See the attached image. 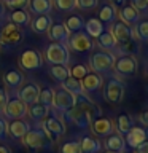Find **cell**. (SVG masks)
I'll list each match as a JSON object with an SVG mask.
<instances>
[{"label": "cell", "mask_w": 148, "mask_h": 153, "mask_svg": "<svg viewBox=\"0 0 148 153\" xmlns=\"http://www.w3.org/2000/svg\"><path fill=\"white\" fill-rule=\"evenodd\" d=\"M24 40V32L21 27L10 22H2L0 24V48L5 50H13L18 45H21Z\"/></svg>", "instance_id": "1"}, {"label": "cell", "mask_w": 148, "mask_h": 153, "mask_svg": "<svg viewBox=\"0 0 148 153\" xmlns=\"http://www.w3.org/2000/svg\"><path fill=\"white\" fill-rule=\"evenodd\" d=\"M45 59L51 65L62 64L67 65L70 61V51L67 43H59V42H51L45 50Z\"/></svg>", "instance_id": "2"}, {"label": "cell", "mask_w": 148, "mask_h": 153, "mask_svg": "<svg viewBox=\"0 0 148 153\" xmlns=\"http://www.w3.org/2000/svg\"><path fill=\"white\" fill-rule=\"evenodd\" d=\"M115 56L110 51H94L89 56V65L95 74H108L113 70Z\"/></svg>", "instance_id": "3"}, {"label": "cell", "mask_w": 148, "mask_h": 153, "mask_svg": "<svg viewBox=\"0 0 148 153\" xmlns=\"http://www.w3.org/2000/svg\"><path fill=\"white\" fill-rule=\"evenodd\" d=\"M27 108H29V105L16 93H13V94H8L3 115L8 120H21L24 117H27Z\"/></svg>", "instance_id": "4"}, {"label": "cell", "mask_w": 148, "mask_h": 153, "mask_svg": "<svg viewBox=\"0 0 148 153\" xmlns=\"http://www.w3.org/2000/svg\"><path fill=\"white\" fill-rule=\"evenodd\" d=\"M51 142V137L46 134V131L43 128H29L27 132L22 136V143L27 148L37 150V148L48 147V143Z\"/></svg>", "instance_id": "5"}, {"label": "cell", "mask_w": 148, "mask_h": 153, "mask_svg": "<svg viewBox=\"0 0 148 153\" xmlns=\"http://www.w3.org/2000/svg\"><path fill=\"white\" fill-rule=\"evenodd\" d=\"M124 89H126V86L121 80L112 78L107 80V83H105V88H104V97L105 100H108L110 104H119L124 97Z\"/></svg>", "instance_id": "6"}, {"label": "cell", "mask_w": 148, "mask_h": 153, "mask_svg": "<svg viewBox=\"0 0 148 153\" xmlns=\"http://www.w3.org/2000/svg\"><path fill=\"white\" fill-rule=\"evenodd\" d=\"M75 107V96L69 93L67 89L61 88L54 89V97H53V108L57 110V112H69Z\"/></svg>", "instance_id": "7"}, {"label": "cell", "mask_w": 148, "mask_h": 153, "mask_svg": "<svg viewBox=\"0 0 148 153\" xmlns=\"http://www.w3.org/2000/svg\"><path fill=\"white\" fill-rule=\"evenodd\" d=\"M113 69L121 76H132L137 72V59L132 54H121L115 57Z\"/></svg>", "instance_id": "8"}, {"label": "cell", "mask_w": 148, "mask_h": 153, "mask_svg": "<svg viewBox=\"0 0 148 153\" xmlns=\"http://www.w3.org/2000/svg\"><path fill=\"white\" fill-rule=\"evenodd\" d=\"M69 45H70L72 50L76 51V53H88V51L92 50L94 43H92V38H91L84 30H80V32L70 33Z\"/></svg>", "instance_id": "9"}, {"label": "cell", "mask_w": 148, "mask_h": 153, "mask_svg": "<svg viewBox=\"0 0 148 153\" xmlns=\"http://www.w3.org/2000/svg\"><path fill=\"white\" fill-rule=\"evenodd\" d=\"M19 64L26 70H37L43 65V56L38 50L29 48V50L22 51L19 56Z\"/></svg>", "instance_id": "10"}, {"label": "cell", "mask_w": 148, "mask_h": 153, "mask_svg": "<svg viewBox=\"0 0 148 153\" xmlns=\"http://www.w3.org/2000/svg\"><path fill=\"white\" fill-rule=\"evenodd\" d=\"M41 128L45 129L46 134L51 139H59L65 134V124L59 117H56V115H48V117L41 121Z\"/></svg>", "instance_id": "11"}, {"label": "cell", "mask_w": 148, "mask_h": 153, "mask_svg": "<svg viewBox=\"0 0 148 153\" xmlns=\"http://www.w3.org/2000/svg\"><path fill=\"white\" fill-rule=\"evenodd\" d=\"M110 32H112V35L115 37V40H116L118 46H123V45H127V43H131L134 40V32L132 29L129 27V24L123 22V21H115L112 29H110Z\"/></svg>", "instance_id": "12"}, {"label": "cell", "mask_w": 148, "mask_h": 153, "mask_svg": "<svg viewBox=\"0 0 148 153\" xmlns=\"http://www.w3.org/2000/svg\"><path fill=\"white\" fill-rule=\"evenodd\" d=\"M91 129H92V132L95 134V136L99 137H107L110 136V134L113 132V121L107 117H97L95 120H92L91 121Z\"/></svg>", "instance_id": "13"}, {"label": "cell", "mask_w": 148, "mask_h": 153, "mask_svg": "<svg viewBox=\"0 0 148 153\" xmlns=\"http://www.w3.org/2000/svg\"><path fill=\"white\" fill-rule=\"evenodd\" d=\"M46 33H48V37L51 38V42L67 43L70 38V32H69V29L65 27L64 22H53Z\"/></svg>", "instance_id": "14"}, {"label": "cell", "mask_w": 148, "mask_h": 153, "mask_svg": "<svg viewBox=\"0 0 148 153\" xmlns=\"http://www.w3.org/2000/svg\"><path fill=\"white\" fill-rule=\"evenodd\" d=\"M38 94H40V86H38L37 83H33V81H30V83L24 85L21 89H19L18 96L21 97L24 102H26L27 105L30 104H35L38 100Z\"/></svg>", "instance_id": "15"}, {"label": "cell", "mask_w": 148, "mask_h": 153, "mask_svg": "<svg viewBox=\"0 0 148 153\" xmlns=\"http://www.w3.org/2000/svg\"><path fill=\"white\" fill-rule=\"evenodd\" d=\"M102 85H104L102 76H100V74H95V72H88L81 78V86H83L84 93H95L97 89H100Z\"/></svg>", "instance_id": "16"}, {"label": "cell", "mask_w": 148, "mask_h": 153, "mask_svg": "<svg viewBox=\"0 0 148 153\" xmlns=\"http://www.w3.org/2000/svg\"><path fill=\"white\" fill-rule=\"evenodd\" d=\"M104 147H105V150L116 152V153H123L124 150H126V140H124V137L121 136V134L112 132L110 136L105 137Z\"/></svg>", "instance_id": "17"}, {"label": "cell", "mask_w": 148, "mask_h": 153, "mask_svg": "<svg viewBox=\"0 0 148 153\" xmlns=\"http://www.w3.org/2000/svg\"><path fill=\"white\" fill-rule=\"evenodd\" d=\"M3 83L10 89L21 88L22 83H24V74L18 69H10L8 72H5V75H3Z\"/></svg>", "instance_id": "18"}, {"label": "cell", "mask_w": 148, "mask_h": 153, "mask_svg": "<svg viewBox=\"0 0 148 153\" xmlns=\"http://www.w3.org/2000/svg\"><path fill=\"white\" fill-rule=\"evenodd\" d=\"M118 18V10L110 2H105L99 8V19L102 24H113Z\"/></svg>", "instance_id": "19"}, {"label": "cell", "mask_w": 148, "mask_h": 153, "mask_svg": "<svg viewBox=\"0 0 148 153\" xmlns=\"http://www.w3.org/2000/svg\"><path fill=\"white\" fill-rule=\"evenodd\" d=\"M51 24L53 19L50 14H35V18L30 21V29L35 33H46Z\"/></svg>", "instance_id": "20"}, {"label": "cell", "mask_w": 148, "mask_h": 153, "mask_svg": "<svg viewBox=\"0 0 148 153\" xmlns=\"http://www.w3.org/2000/svg\"><path fill=\"white\" fill-rule=\"evenodd\" d=\"M126 143L131 148H137L143 140H147V136H145V129H142V128H135V126H132L131 129H129V132L126 134Z\"/></svg>", "instance_id": "21"}, {"label": "cell", "mask_w": 148, "mask_h": 153, "mask_svg": "<svg viewBox=\"0 0 148 153\" xmlns=\"http://www.w3.org/2000/svg\"><path fill=\"white\" fill-rule=\"evenodd\" d=\"M54 3L53 0H30L29 2V10L33 14H50Z\"/></svg>", "instance_id": "22"}, {"label": "cell", "mask_w": 148, "mask_h": 153, "mask_svg": "<svg viewBox=\"0 0 148 153\" xmlns=\"http://www.w3.org/2000/svg\"><path fill=\"white\" fill-rule=\"evenodd\" d=\"M118 16L121 18V21L126 22V24H135L138 19H140V13H138L137 10L132 7V5H127L126 3L123 8H119Z\"/></svg>", "instance_id": "23"}, {"label": "cell", "mask_w": 148, "mask_h": 153, "mask_svg": "<svg viewBox=\"0 0 148 153\" xmlns=\"http://www.w3.org/2000/svg\"><path fill=\"white\" fill-rule=\"evenodd\" d=\"M27 115L30 117L32 120L35 121H43L48 115H50V108L46 105H43L40 102H35V104H30L27 108Z\"/></svg>", "instance_id": "24"}, {"label": "cell", "mask_w": 148, "mask_h": 153, "mask_svg": "<svg viewBox=\"0 0 148 153\" xmlns=\"http://www.w3.org/2000/svg\"><path fill=\"white\" fill-rule=\"evenodd\" d=\"M29 124L24 120H11V123H8V134L14 139H22V136L27 132Z\"/></svg>", "instance_id": "25"}, {"label": "cell", "mask_w": 148, "mask_h": 153, "mask_svg": "<svg viewBox=\"0 0 148 153\" xmlns=\"http://www.w3.org/2000/svg\"><path fill=\"white\" fill-rule=\"evenodd\" d=\"M84 32L91 38H97L104 32V24L100 22L99 18H89L88 21H84Z\"/></svg>", "instance_id": "26"}, {"label": "cell", "mask_w": 148, "mask_h": 153, "mask_svg": "<svg viewBox=\"0 0 148 153\" xmlns=\"http://www.w3.org/2000/svg\"><path fill=\"white\" fill-rule=\"evenodd\" d=\"M97 43H99V46L105 51H115L116 46H118L116 40H115V37L112 35L110 30H104L102 33H100V35L97 37Z\"/></svg>", "instance_id": "27"}, {"label": "cell", "mask_w": 148, "mask_h": 153, "mask_svg": "<svg viewBox=\"0 0 148 153\" xmlns=\"http://www.w3.org/2000/svg\"><path fill=\"white\" fill-rule=\"evenodd\" d=\"M80 147H81V153H99L102 145H100L97 139L91 136H84L80 142Z\"/></svg>", "instance_id": "28"}, {"label": "cell", "mask_w": 148, "mask_h": 153, "mask_svg": "<svg viewBox=\"0 0 148 153\" xmlns=\"http://www.w3.org/2000/svg\"><path fill=\"white\" fill-rule=\"evenodd\" d=\"M10 21L19 27L27 26V24H30V14L26 10H13L10 13Z\"/></svg>", "instance_id": "29"}, {"label": "cell", "mask_w": 148, "mask_h": 153, "mask_svg": "<svg viewBox=\"0 0 148 153\" xmlns=\"http://www.w3.org/2000/svg\"><path fill=\"white\" fill-rule=\"evenodd\" d=\"M61 86L64 89H67L69 93H72L73 96L84 94V89H83V86H81V80H76V78H73V76H69L65 81H62Z\"/></svg>", "instance_id": "30"}, {"label": "cell", "mask_w": 148, "mask_h": 153, "mask_svg": "<svg viewBox=\"0 0 148 153\" xmlns=\"http://www.w3.org/2000/svg\"><path fill=\"white\" fill-rule=\"evenodd\" d=\"M115 126H116L118 132L121 134V136H126V134L129 132V129L134 126V121H132L131 115L121 113V115H119V117L116 118V123H115Z\"/></svg>", "instance_id": "31"}, {"label": "cell", "mask_w": 148, "mask_h": 153, "mask_svg": "<svg viewBox=\"0 0 148 153\" xmlns=\"http://www.w3.org/2000/svg\"><path fill=\"white\" fill-rule=\"evenodd\" d=\"M50 74H51V76H53L56 81L62 83V81H65V80L70 76V70H69V67H67V65L56 64V65H51V67H50Z\"/></svg>", "instance_id": "32"}, {"label": "cell", "mask_w": 148, "mask_h": 153, "mask_svg": "<svg viewBox=\"0 0 148 153\" xmlns=\"http://www.w3.org/2000/svg\"><path fill=\"white\" fill-rule=\"evenodd\" d=\"M65 27L69 29V32L70 33H73V32H80V30H83L84 29V19L80 16V14H72V16H69L65 19Z\"/></svg>", "instance_id": "33"}, {"label": "cell", "mask_w": 148, "mask_h": 153, "mask_svg": "<svg viewBox=\"0 0 148 153\" xmlns=\"http://www.w3.org/2000/svg\"><path fill=\"white\" fill-rule=\"evenodd\" d=\"M53 97H54V89L50 88V86H45V88H40V94H38V100L43 105H46L48 108L53 107Z\"/></svg>", "instance_id": "34"}, {"label": "cell", "mask_w": 148, "mask_h": 153, "mask_svg": "<svg viewBox=\"0 0 148 153\" xmlns=\"http://www.w3.org/2000/svg\"><path fill=\"white\" fill-rule=\"evenodd\" d=\"M135 35L142 42H148V18L138 19L135 22Z\"/></svg>", "instance_id": "35"}, {"label": "cell", "mask_w": 148, "mask_h": 153, "mask_svg": "<svg viewBox=\"0 0 148 153\" xmlns=\"http://www.w3.org/2000/svg\"><path fill=\"white\" fill-rule=\"evenodd\" d=\"M69 70H70V76H73L76 80H81L89 72V69L84 64H75V65L69 67Z\"/></svg>", "instance_id": "36"}, {"label": "cell", "mask_w": 148, "mask_h": 153, "mask_svg": "<svg viewBox=\"0 0 148 153\" xmlns=\"http://www.w3.org/2000/svg\"><path fill=\"white\" fill-rule=\"evenodd\" d=\"M61 153H81V147L78 140H69L61 145Z\"/></svg>", "instance_id": "37"}, {"label": "cell", "mask_w": 148, "mask_h": 153, "mask_svg": "<svg viewBox=\"0 0 148 153\" xmlns=\"http://www.w3.org/2000/svg\"><path fill=\"white\" fill-rule=\"evenodd\" d=\"M53 3L61 11H73L76 8V0H54Z\"/></svg>", "instance_id": "38"}, {"label": "cell", "mask_w": 148, "mask_h": 153, "mask_svg": "<svg viewBox=\"0 0 148 153\" xmlns=\"http://www.w3.org/2000/svg\"><path fill=\"white\" fill-rule=\"evenodd\" d=\"M30 0H5V5L11 10H26Z\"/></svg>", "instance_id": "39"}, {"label": "cell", "mask_w": 148, "mask_h": 153, "mask_svg": "<svg viewBox=\"0 0 148 153\" xmlns=\"http://www.w3.org/2000/svg\"><path fill=\"white\" fill-rule=\"evenodd\" d=\"M99 5V0H76V8L80 10H94Z\"/></svg>", "instance_id": "40"}, {"label": "cell", "mask_w": 148, "mask_h": 153, "mask_svg": "<svg viewBox=\"0 0 148 153\" xmlns=\"http://www.w3.org/2000/svg\"><path fill=\"white\" fill-rule=\"evenodd\" d=\"M131 5L140 14H147L148 13V0H132Z\"/></svg>", "instance_id": "41"}, {"label": "cell", "mask_w": 148, "mask_h": 153, "mask_svg": "<svg viewBox=\"0 0 148 153\" xmlns=\"http://www.w3.org/2000/svg\"><path fill=\"white\" fill-rule=\"evenodd\" d=\"M8 136V123L5 121V118L0 117V140H5Z\"/></svg>", "instance_id": "42"}, {"label": "cell", "mask_w": 148, "mask_h": 153, "mask_svg": "<svg viewBox=\"0 0 148 153\" xmlns=\"http://www.w3.org/2000/svg\"><path fill=\"white\" fill-rule=\"evenodd\" d=\"M7 99H8V93L5 89H0V117L5 113V105H7Z\"/></svg>", "instance_id": "43"}, {"label": "cell", "mask_w": 148, "mask_h": 153, "mask_svg": "<svg viewBox=\"0 0 148 153\" xmlns=\"http://www.w3.org/2000/svg\"><path fill=\"white\" fill-rule=\"evenodd\" d=\"M137 153H148V140H143L140 145L135 148Z\"/></svg>", "instance_id": "44"}, {"label": "cell", "mask_w": 148, "mask_h": 153, "mask_svg": "<svg viewBox=\"0 0 148 153\" xmlns=\"http://www.w3.org/2000/svg\"><path fill=\"white\" fill-rule=\"evenodd\" d=\"M110 3H112L116 10H119V8H123L124 5H126V0H110Z\"/></svg>", "instance_id": "45"}, {"label": "cell", "mask_w": 148, "mask_h": 153, "mask_svg": "<svg viewBox=\"0 0 148 153\" xmlns=\"http://www.w3.org/2000/svg\"><path fill=\"white\" fill-rule=\"evenodd\" d=\"M140 121H142L143 124H148V110H147V112H143V113L140 115Z\"/></svg>", "instance_id": "46"}, {"label": "cell", "mask_w": 148, "mask_h": 153, "mask_svg": "<svg viewBox=\"0 0 148 153\" xmlns=\"http://www.w3.org/2000/svg\"><path fill=\"white\" fill-rule=\"evenodd\" d=\"M5 16V3L0 2V19H2Z\"/></svg>", "instance_id": "47"}, {"label": "cell", "mask_w": 148, "mask_h": 153, "mask_svg": "<svg viewBox=\"0 0 148 153\" xmlns=\"http://www.w3.org/2000/svg\"><path fill=\"white\" fill-rule=\"evenodd\" d=\"M0 153H11V150L7 145H0Z\"/></svg>", "instance_id": "48"}, {"label": "cell", "mask_w": 148, "mask_h": 153, "mask_svg": "<svg viewBox=\"0 0 148 153\" xmlns=\"http://www.w3.org/2000/svg\"><path fill=\"white\" fill-rule=\"evenodd\" d=\"M145 136H147V140H148V124H147V129H145Z\"/></svg>", "instance_id": "49"}, {"label": "cell", "mask_w": 148, "mask_h": 153, "mask_svg": "<svg viewBox=\"0 0 148 153\" xmlns=\"http://www.w3.org/2000/svg\"><path fill=\"white\" fill-rule=\"evenodd\" d=\"M104 153H116V152H110V150H105Z\"/></svg>", "instance_id": "50"}, {"label": "cell", "mask_w": 148, "mask_h": 153, "mask_svg": "<svg viewBox=\"0 0 148 153\" xmlns=\"http://www.w3.org/2000/svg\"><path fill=\"white\" fill-rule=\"evenodd\" d=\"M123 153H137V152H123Z\"/></svg>", "instance_id": "51"}, {"label": "cell", "mask_w": 148, "mask_h": 153, "mask_svg": "<svg viewBox=\"0 0 148 153\" xmlns=\"http://www.w3.org/2000/svg\"><path fill=\"white\" fill-rule=\"evenodd\" d=\"M147 78H148V70H147Z\"/></svg>", "instance_id": "52"}, {"label": "cell", "mask_w": 148, "mask_h": 153, "mask_svg": "<svg viewBox=\"0 0 148 153\" xmlns=\"http://www.w3.org/2000/svg\"><path fill=\"white\" fill-rule=\"evenodd\" d=\"M0 2H5V0H0Z\"/></svg>", "instance_id": "53"}]
</instances>
